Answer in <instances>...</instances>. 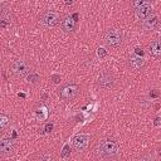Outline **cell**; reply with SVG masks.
<instances>
[{
	"label": "cell",
	"instance_id": "cell-13",
	"mask_svg": "<svg viewBox=\"0 0 161 161\" xmlns=\"http://www.w3.org/2000/svg\"><path fill=\"white\" fill-rule=\"evenodd\" d=\"M48 113H49V112H48V108H47V106L43 104V103H38V104L34 107V116H35L36 119H39V121L47 119Z\"/></svg>",
	"mask_w": 161,
	"mask_h": 161
},
{
	"label": "cell",
	"instance_id": "cell-23",
	"mask_svg": "<svg viewBox=\"0 0 161 161\" xmlns=\"http://www.w3.org/2000/svg\"><path fill=\"white\" fill-rule=\"evenodd\" d=\"M68 153H69V151H68V146H65V147H64V150H63L62 156H68Z\"/></svg>",
	"mask_w": 161,
	"mask_h": 161
},
{
	"label": "cell",
	"instance_id": "cell-12",
	"mask_svg": "<svg viewBox=\"0 0 161 161\" xmlns=\"http://www.w3.org/2000/svg\"><path fill=\"white\" fill-rule=\"evenodd\" d=\"M148 50H150V54L156 58V59H160L161 58V39H155L150 43L148 45Z\"/></svg>",
	"mask_w": 161,
	"mask_h": 161
},
{
	"label": "cell",
	"instance_id": "cell-24",
	"mask_svg": "<svg viewBox=\"0 0 161 161\" xmlns=\"http://www.w3.org/2000/svg\"><path fill=\"white\" fill-rule=\"evenodd\" d=\"M135 50H136V53H137V54H140L141 57L143 55V50H142V49H140V48H136Z\"/></svg>",
	"mask_w": 161,
	"mask_h": 161
},
{
	"label": "cell",
	"instance_id": "cell-2",
	"mask_svg": "<svg viewBox=\"0 0 161 161\" xmlns=\"http://www.w3.org/2000/svg\"><path fill=\"white\" fill-rule=\"evenodd\" d=\"M103 42L106 43V45L112 47V48L119 47L123 42V33L119 29L109 28L103 34Z\"/></svg>",
	"mask_w": 161,
	"mask_h": 161
},
{
	"label": "cell",
	"instance_id": "cell-26",
	"mask_svg": "<svg viewBox=\"0 0 161 161\" xmlns=\"http://www.w3.org/2000/svg\"><path fill=\"white\" fill-rule=\"evenodd\" d=\"M53 79H54L53 82H55V83H57V82H59V79H60V78H59V75H53Z\"/></svg>",
	"mask_w": 161,
	"mask_h": 161
},
{
	"label": "cell",
	"instance_id": "cell-1",
	"mask_svg": "<svg viewBox=\"0 0 161 161\" xmlns=\"http://www.w3.org/2000/svg\"><path fill=\"white\" fill-rule=\"evenodd\" d=\"M97 155L102 158H117L121 155L118 142L111 138L102 140L97 146Z\"/></svg>",
	"mask_w": 161,
	"mask_h": 161
},
{
	"label": "cell",
	"instance_id": "cell-9",
	"mask_svg": "<svg viewBox=\"0 0 161 161\" xmlns=\"http://www.w3.org/2000/svg\"><path fill=\"white\" fill-rule=\"evenodd\" d=\"M15 150V142L11 137H3L0 140V152L1 155H11Z\"/></svg>",
	"mask_w": 161,
	"mask_h": 161
},
{
	"label": "cell",
	"instance_id": "cell-21",
	"mask_svg": "<svg viewBox=\"0 0 161 161\" xmlns=\"http://www.w3.org/2000/svg\"><path fill=\"white\" fill-rule=\"evenodd\" d=\"M155 30H156V33H157V34L161 36V20H158V23H157V25H156Z\"/></svg>",
	"mask_w": 161,
	"mask_h": 161
},
{
	"label": "cell",
	"instance_id": "cell-19",
	"mask_svg": "<svg viewBox=\"0 0 161 161\" xmlns=\"http://www.w3.org/2000/svg\"><path fill=\"white\" fill-rule=\"evenodd\" d=\"M38 157H39L40 160H52V158H53L50 153H42V155H39Z\"/></svg>",
	"mask_w": 161,
	"mask_h": 161
},
{
	"label": "cell",
	"instance_id": "cell-27",
	"mask_svg": "<svg viewBox=\"0 0 161 161\" xmlns=\"http://www.w3.org/2000/svg\"><path fill=\"white\" fill-rule=\"evenodd\" d=\"M64 3H65L67 5H72V4H73V0H64Z\"/></svg>",
	"mask_w": 161,
	"mask_h": 161
},
{
	"label": "cell",
	"instance_id": "cell-15",
	"mask_svg": "<svg viewBox=\"0 0 161 161\" xmlns=\"http://www.w3.org/2000/svg\"><path fill=\"white\" fill-rule=\"evenodd\" d=\"M10 11H8V9H5V6H1V15H0V26L3 29L10 26Z\"/></svg>",
	"mask_w": 161,
	"mask_h": 161
},
{
	"label": "cell",
	"instance_id": "cell-7",
	"mask_svg": "<svg viewBox=\"0 0 161 161\" xmlns=\"http://www.w3.org/2000/svg\"><path fill=\"white\" fill-rule=\"evenodd\" d=\"M114 83H116L114 77H113V74L109 73V72H103V73H101L99 77H98V80H97V84H98L101 88H103V89H111V88H113Z\"/></svg>",
	"mask_w": 161,
	"mask_h": 161
},
{
	"label": "cell",
	"instance_id": "cell-14",
	"mask_svg": "<svg viewBox=\"0 0 161 161\" xmlns=\"http://www.w3.org/2000/svg\"><path fill=\"white\" fill-rule=\"evenodd\" d=\"M135 14H136L137 19H140V20L146 19L147 16H150V15L152 14V6H151V4L135 9Z\"/></svg>",
	"mask_w": 161,
	"mask_h": 161
},
{
	"label": "cell",
	"instance_id": "cell-22",
	"mask_svg": "<svg viewBox=\"0 0 161 161\" xmlns=\"http://www.w3.org/2000/svg\"><path fill=\"white\" fill-rule=\"evenodd\" d=\"M98 55L103 58V57H106V55H107V52H106L103 48H99V49H98Z\"/></svg>",
	"mask_w": 161,
	"mask_h": 161
},
{
	"label": "cell",
	"instance_id": "cell-6",
	"mask_svg": "<svg viewBox=\"0 0 161 161\" xmlns=\"http://www.w3.org/2000/svg\"><path fill=\"white\" fill-rule=\"evenodd\" d=\"M77 18L78 15L77 14H73V15H67L62 19L60 21V28L64 33H72L77 28Z\"/></svg>",
	"mask_w": 161,
	"mask_h": 161
},
{
	"label": "cell",
	"instance_id": "cell-4",
	"mask_svg": "<svg viewBox=\"0 0 161 161\" xmlns=\"http://www.w3.org/2000/svg\"><path fill=\"white\" fill-rule=\"evenodd\" d=\"M60 20V14L54 10H47L39 16V23L45 28H54Z\"/></svg>",
	"mask_w": 161,
	"mask_h": 161
},
{
	"label": "cell",
	"instance_id": "cell-3",
	"mask_svg": "<svg viewBox=\"0 0 161 161\" xmlns=\"http://www.w3.org/2000/svg\"><path fill=\"white\" fill-rule=\"evenodd\" d=\"M78 92H79V87H78V84H75V83H73V82L65 83V84H63V86L58 89L59 97H60L63 101H72L73 98L77 97Z\"/></svg>",
	"mask_w": 161,
	"mask_h": 161
},
{
	"label": "cell",
	"instance_id": "cell-18",
	"mask_svg": "<svg viewBox=\"0 0 161 161\" xmlns=\"http://www.w3.org/2000/svg\"><path fill=\"white\" fill-rule=\"evenodd\" d=\"M8 123H10V119H9L5 114H1V116H0V127H1V130H4Z\"/></svg>",
	"mask_w": 161,
	"mask_h": 161
},
{
	"label": "cell",
	"instance_id": "cell-17",
	"mask_svg": "<svg viewBox=\"0 0 161 161\" xmlns=\"http://www.w3.org/2000/svg\"><path fill=\"white\" fill-rule=\"evenodd\" d=\"M26 80L29 83H36L39 80V74L35 73V72H30V74L26 77Z\"/></svg>",
	"mask_w": 161,
	"mask_h": 161
},
{
	"label": "cell",
	"instance_id": "cell-25",
	"mask_svg": "<svg viewBox=\"0 0 161 161\" xmlns=\"http://www.w3.org/2000/svg\"><path fill=\"white\" fill-rule=\"evenodd\" d=\"M150 96H151V97H157V96H158V92H156V91L150 92Z\"/></svg>",
	"mask_w": 161,
	"mask_h": 161
},
{
	"label": "cell",
	"instance_id": "cell-16",
	"mask_svg": "<svg viewBox=\"0 0 161 161\" xmlns=\"http://www.w3.org/2000/svg\"><path fill=\"white\" fill-rule=\"evenodd\" d=\"M131 4H132V8H133V9H137V8L148 5V4H150V0H132Z\"/></svg>",
	"mask_w": 161,
	"mask_h": 161
},
{
	"label": "cell",
	"instance_id": "cell-5",
	"mask_svg": "<svg viewBox=\"0 0 161 161\" xmlns=\"http://www.w3.org/2000/svg\"><path fill=\"white\" fill-rule=\"evenodd\" d=\"M11 73L16 78H23L30 72V64L25 59H15L10 65Z\"/></svg>",
	"mask_w": 161,
	"mask_h": 161
},
{
	"label": "cell",
	"instance_id": "cell-11",
	"mask_svg": "<svg viewBox=\"0 0 161 161\" xmlns=\"http://www.w3.org/2000/svg\"><path fill=\"white\" fill-rule=\"evenodd\" d=\"M157 23H158V16L152 13L150 16H147L146 19H143L141 26H142V29L145 31H152V30H155Z\"/></svg>",
	"mask_w": 161,
	"mask_h": 161
},
{
	"label": "cell",
	"instance_id": "cell-20",
	"mask_svg": "<svg viewBox=\"0 0 161 161\" xmlns=\"http://www.w3.org/2000/svg\"><path fill=\"white\" fill-rule=\"evenodd\" d=\"M52 130H53V123H47L45 126H44V131L45 132H52Z\"/></svg>",
	"mask_w": 161,
	"mask_h": 161
},
{
	"label": "cell",
	"instance_id": "cell-8",
	"mask_svg": "<svg viewBox=\"0 0 161 161\" xmlns=\"http://www.w3.org/2000/svg\"><path fill=\"white\" fill-rule=\"evenodd\" d=\"M88 141H89V135H78L73 138L72 141V146L75 151L82 152L87 148L88 146Z\"/></svg>",
	"mask_w": 161,
	"mask_h": 161
},
{
	"label": "cell",
	"instance_id": "cell-10",
	"mask_svg": "<svg viewBox=\"0 0 161 161\" xmlns=\"http://www.w3.org/2000/svg\"><path fill=\"white\" fill-rule=\"evenodd\" d=\"M127 63H128V67L132 70H135V72L142 70L145 68V65H146V62H145V59L141 55H132V57H130Z\"/></svg>",
	"mask_w": 161,
	"mask_h": 161
}]
</instances>
